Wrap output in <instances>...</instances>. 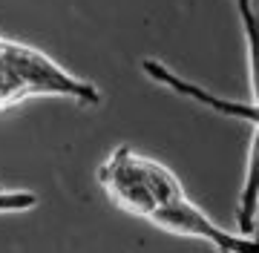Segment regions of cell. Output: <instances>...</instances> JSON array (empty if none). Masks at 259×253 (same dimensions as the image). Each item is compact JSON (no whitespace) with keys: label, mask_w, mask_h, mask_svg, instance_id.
<instances>
[{"label":"cell","mask_w":259,"mask_h":253,"mask_svg":"<svg viewBox=\"0 0 259 253\" xmlns=\"http://www.w3.org/2000/svg\"><path fill=\"white\" fill-rule=\"evenodd\" d=\"M239 26L245 32V46H248V78H250V95L259 107V9L253 0H233Z\"/></svg>","instance_id":"cell-2"},{"label":"cell","mask_w":259,"mask_h":253,"mask_svg":"<svg viewBox=\"0 0 259 253\" xmlns=\"http://www.w3.org/2000/svg\"><path fill=\"white\" fill-rule=\"evenodd\" d=\"M37 205L32 190H3L0 187V213H26Z\"/></svg>","instance_id":"cell-3"},{"label":"cell","mask_w":259,"mask_h":253,"mask_svg":"<svg viewBox=\"0 0 259 253\" xmlns=\"http://www.w3.org/2000/svg\"><path fill=\"white\" fill-rule=\"evenodd\" d=\"M250 147H248V164H245V181L239 190V233L253 236L256 233V219H259V124L250 127Z\"/></svg>","instance_id":"cell-1"}]
</instances>
